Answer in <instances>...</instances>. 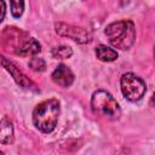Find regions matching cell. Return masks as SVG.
I'll list each match as a JSON object with an SVG mask.
<instances>
[{
    "label": "cell",
    "instance_id": "cell-1",
    "mask_svg": "<svg viewBox=\"0 0 155 155\" xmlns=\"http://www.w3.org/2000/svg\"><path fill=\"white\" fill-rule=\"evenodd\" d=\"M61 104L58 99L50 98L39 103L33 110V124L42 133H51L58 122Z\"/></svg>",
    "mask_w": 155,
    "mask_h": 155
},
{
    "label": "cell",
    "instance_id": "cell-2",
    "mask_svg": "<svg viewBox=\"0 0 155 155\" xmlns=\"http://www.w3.org/2000/svg\"><path fill=\"white\" fill-rule=\"evenodd\" d=\"M109 42L119 50H130L136 41V27L130 19L116 21L108 24L104 29Z\"/></svg>",
    "mask_w": 155,
    "mask_h": 155
},
{
    "label": "cell",
    "instance_id": "cell-3",
    "mask_svg": "<svg viewBox=\"0 0 155 155\" xmlns=\"http://www.w3.org/2000/svg\"><path fill=\"white\" fill-rule=\"evenodd\" d=\"M91 110L94 115L104 116L109 120H119L121 116V109L116 99L108 91L97 90L91 97Z\"/></svg>",
    "mask_w": 155,
    "mask_h": 155
},
{
    "label": "cell",
    "instance_id": "cell-4",
    "mask_svg": "<svg viewBox=\"0 0 155 155\" xmlns=\"http://www.w3.org/2000/svg\"><path fill=\"white\" fill-rule=\"evenodd\" d=\"M120 87L122 96L130 102L140 101L147 92V85L144 80L133 73L122 74L120 79Z\"/></svg>",
    "mask_w": 155,
    "mask_h": 155
},
{
    "label": "cell",
    "instance_id": "cell-5",
    "mask_svg": "<svg viewBox=\"0 0 155 155\" xmlns=\"http://www.w3.org/2000/svg\"><path fill=\"white\" fill-rule=\"evenodd\" d=\"M54 31L63 38H68L78 44H88L92 40V35L91 33L82 28V27H78V25H73V24H67L63 22H57L54 24Z\"/></svg>",
    "mask_w": 155,
    "mask_h": 155
},
{
    "label": "cell",
    "instance_id": "cell-6",
    "mask_svg": "<svg viewBox=\"0 0 155 155\" xmlns=\"http://www.w3.org/2000/svg\"><path fill=\"white\" fill-rule=\"evenodd\" d=\"M1 64H2V67L8 71V74L13 78L15 82H16L19 87H22V88H24V90H28V91H33V92H39L38 86H36L31 80H29V78H28L25 74H23L12 62L7 61L5 57H1Z\"/></svg>",
    "mask_w": 155,
    "mask_h": 155
},
{
    "label": "cell",
    "instance_id": "cell-7",
    "mask_svg": "<svg viewBox=\"0 0 155 155\" xmlns=\"http://www.w3.org/2000/svg\"><path fill=\"white\" fill-rule=\"evenodd\" d=\"M51 79L52 81L61 86V87H70L75 80V76H74V73L71 71V69L64 64H59L51 74Z\"/></svg>",
    "mask_w": 155,
    "mask_h": 155
},
{
    "label": "cell",
    "instance_id": "cell-8",
    "mask_svg": "<svg viewBox=\"0 0 155 155\" xmlns=\"http://www.w3.org/2000/svg\"><path fill=\"white\" fill-rule=\"evenodd\" d=\"M41 51V45L34 38H29L23 41L16 50V53L22 57H34Z\"/></svg>",
    "mask_w": 155,
    "mask_h": 155
},
{
    "label": "cell",
    "instance_id": "cell-9",
    "mask_svg": "<svg viewBox=\"0 0 155 155\" xmlns=\"http://www.w3.org/2000/svg\"><path fill=\"white\" fill-rule=\"evenodd\" d=\"M13 137H15L13 125L8 117L4 116L0 121V143L2 145L11 144L13 142Z\"/></svg>",
    "mask_w": 155,
    "mask_h": 155
},
{
    "label": "cell",
    "instance_id": "cell-10",
    "mask_svg": "<svg viewBox=\"0 0 155 155\" xmlns=\"http://www.w3.org/2000/svg\"><path fill=\"white\" fill-rule=\"evenodd\" d=\"M94 54L101 62H114L119 57L117 52L114 48H111V47H109L107 45L97 46L96 50H94Z\"/></svg>",
    "mask_w": 155,
    "mask_h": 155
},
{
    "label": "cell",
    "instance_id": "cell-11",
    "mask_svg": "<svg viewBox=\"0 0 155 155\" xmlns=\"http://www.w3.org/2000/svg\"><path fill=\"white\" fill-rule=\"evenodd\" d=\"M51 54L54 59H68L73 56V50L69 46L61 45V46L53 47L51 51Z\"/></svg>",
    "mask_w": 155,
    "mask_h": 155
},
{
    "label": "cell",
    "instance_id": "cell-12",
    "mask_svg": "<svg viewBox=\"0 0 155 155\" xmlns=\"http://www.w3.org/2000/svg\"><path fill=\"white\" fill-rule=\"evenodd\" d=\"M10 11L13 18H19L24 12V0H10Z\"/></svg>",
    "mask_w": 155,
    "mask_h": 155
},
{
    "label": "cell",
    "instance_id": "cell-13",
    "mask_svg": "<svg viewBox=\"0 0 155 155\" xmlns=\"http://www.w3.org/2000/svg\"><path fill=\"white\" fill-rule=\"evenodd\" d=\"M29 68L33 70V71H36V73H41V71H45L46 70V63L42 58L40 57H31L29 63H28Z\"/></svg>",
    "mask_w": 155,
    "mask_h": 155
},
{
    "label": "cell",
    "instance_id": "cell-14",
    "mask_svg": "<svg viewBox=\"0 0 155 155\" xmlns=\"http://www.w3.org/2000/svg\"><path fill=\"white\" fill-rule=\"evenodd\" d=\"M0 4H1V17H0V21L2 22L4 18H5V15H6V5H5V0H0Z\"/></svg>",
    "mask_w": 155,
    "mask_h": 155
},
{
    "label": "cell",
    "instance_id": "cell-15",
    "mask_svg": "<svg viewBox=\"0 0 155 155\" xmlns=\"http://www.w3.org/2000/svg\"><path fill=\"white\" fill-rule=\"evenodd\" d=\"M149 104H150L151 107H155V92L151 94V97H150V101H149Z\"/></svg>",
    "mask_w": 155,
    "mask_h": 155
},
{
    "label": "cell",
    "instance_id": "cell-16",
    "mask_svg": "<svg viewBox=\"0 0 155 155\" xmlns=\"http://www.w3.org/2000/svg\"><path fill=\"white\" fill-rule=\"evenodd\" d=\"M154 58H155V48H154Z\"/></svg>",
    "mask_w": 155,
    "mask_h": 155
}]
</instances>
